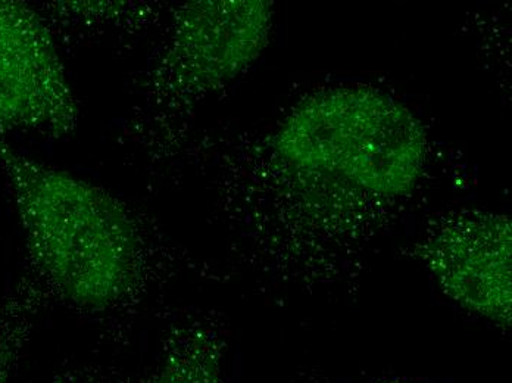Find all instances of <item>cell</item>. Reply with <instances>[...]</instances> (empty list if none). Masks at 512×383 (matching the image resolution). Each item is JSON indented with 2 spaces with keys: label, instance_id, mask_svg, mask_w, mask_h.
<instances>
[{
  "label": "cell",
  "instance_id": "cell-1",
  "mask_svg": "<svg viewBox=\"0 0 512 383\" xmlns=\"http://www.w3.org/2000/svg\"><path fill=\"white\" fill-rule=\"evenodd\" d=\"M34 277L84 313L123 307L142 286L146 249L137 221L105 189L0 142Z\"/></svg>",
  "mask_w": 512,
  "mask_h": 383
},
{
  "label": "cell",
  "instance_id": "cell-2",
  "mask_svg": "<svg viewBox=\"0 0 512 383\" xmlns=\"http://www.w3.org/2000/svg\"><path fill=\"white\" fill-rule=\"evenodd\" d=\"M277 157L330 174L368 195H410L426 163V132L401 102L379 90L339 87L296 105L274 136Z\"/></svg>",
  "mask_w": 512,
  "mask_h": 383
},
{
  "label": "cell",
  "instance_id": "cell-3",
  "mask_svg": "<svg viewBox=\"0 0 512 383\" xmlns=\"http://www.w3.org/2000/svg\"><path fill=\"white\" fill-rule=\"evenodd\" d=\"M273 2L199 0L181 6L162 58L161 92L205 95L248 70L270 42Z\"/></svg>",
  "mask_w": 512,
  "mask_h": 383
},
{
  "label": "cell",
  "instance_id": "cell-4",
  "mask_svg": "<svg viewBox=\"0 0 512 383\" xmlns=\"http://www.w3.org/2000/svg\"><path fill=\"white\" fill-rule=\"evenodd\" d=\"M78 112L43 18L26 3L0 0V142L15 133L71 135Z\"/></svg>",
  "mask_w": 512,
  "mask_h": 383
},
{
  "label": "cell",
  "instance_id": "cell-5",
  "mask_svg": "<svg viewBox=\"0 0 512 383\" xmlns=\"http://www.w3.org/2000/svg\"><path fill=\"white\" fill-rule=\"evenodd\" d=\"M512 226L507 216L470 214L437 229L417 255L464 310L510 328Z\"/></svg>",
  "mask_w": 512,
  "mask_h": 383
},
{
  "label": "cell",
  "instance_id": "cell-6",
  "mask_svg": "<svg viewBox=\"0 0 512 383\" xmlns=\"http://www.w3.org/2000/svg\"><path fill=\"white\" fill-rule=\"evenodd\" d=\"M52 383H226L224 345L212 330H174L156 360L143 369L120 372L106 367H71Z\"/></svg>",
  "mask_w": 512,
  "mask_h": 383
},
{
  "label": "cell",
  "instance_id": "cell-7",
  "mask_svg": "<svg viewBox=\"0 0 512 383\" xmlns=\"http://www.w3.org/2000/svg\"><path fill=\"white\" fill-rule=\"evenodd\" d=\"M48 297L34 277L24 279L0 301V383H15L34 320Z\"/></svg>",
  "mask_w": 512,
  "mask_h": 383
},
{
  "label": "cell",
  "instance_id": "cell-8",
  "mask_svg": "<svg viewBox=\"0 0 512 383\" xmlns=\"http://www.w3.org/2000/svg\"><path fill=\"white\" fill-rule=\"evenodd\" d=\"M376 383H412V382H404V381H382Z\"/></svg>",
  "mask_w": 512,
  "mask_h": 383
}]
</instances>
